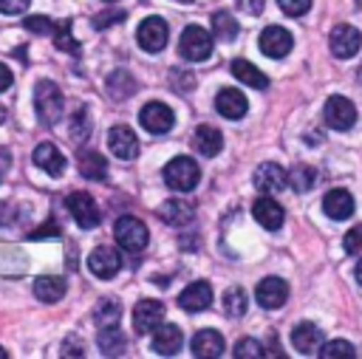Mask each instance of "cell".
Wrapping results in <instances>:
<instances>
[{
    "mask_svg": "<svg viewBox=\"0 0 362 359\" xmlns=\"http://www.w3.org/2000/svg\"><path fill=\"white\" fill-rule=\"evenodd\" d=\"M6 88H11V71L6 65H0V90H6Z\"/></svg>",
    "mask_w": 362,
    "mask_h": 359,
    "instance_id": "obj_46",
    "label": "cell"
},
{
    "mask_svg": "<svg viewBox=\"0 0 362 359\" xmlns=\"http://www.w3.org/2000/svg\"><path fill=\"white\" fill-rule=\"evenodd\" d=\"M189 348H192V356L215 359V356L223 353V336H221L218 331H212V328H204V331H198V334L192 336Z\"/></svg>",
    "mask_w": 362,
    "mask_h": 359,
    "instance_id": "obj_21",
    "label": "cell"
},
{
    "mask_svg": "<svg viewBox=\"0 0 362 359\" xmlns=\"http://www.w3.org/2000/svg\"><path fill=\"white\" fill-rule=\"evenodd\" d=\"M354 277H356V283H359V286H362V260H359V263H356V269H354Z\"/></svg>",
    "mask_w": 362,
    "mask_h": 359,
    "instance_id": "obj_47",
    "label": "cell"
},
{
    "mask_svg": "<svg viewBox=\"0 0 362 359\" xmlns=\"http://www.w3.org/2000/svg\"><path fill=\"white\" fill-rule=\"evenodd\" d=\"M34 164H37L40 170H45L48 175L59 178L62 170H65V155H62L51 141H42V144L34 147Z\"/></svg>",
    "mask_w": 362,
    "mask_h": 359,
    "instance_id": "obj_22",
    "label": "cell"
},
{
    "mask_svg": "<svg viewBox=\"0 0 362 359\" xmlns=\"http://www.w3.org/2000/svg\"><path fill=\"white\" fill-rule=\"evenodd\" d=\"M76 167H79V175L88 181H105L107 178V161L96 150H79Z\"/></svg>",
    "mask_w": 362,
    "mask_h": 359,
    "instance_id": "obj_24",
    "label": "cell"
},
{
    "mask_svg": "<svg viewBox=\"0 0 362 359\" xmlns=\"http://www.w3.org/2000/svg\"><path fill=\"white\" fill-rule=\"evenodd\" d=\"M291 45H294V37L280 25H269L260 34V51L266 57H272V59H283L291 51Z\"/></svg>",
    "mask_w": 362,
    "mask_h": 359,
    "instance_id": "obj_14",
    "label": "cell"
},
{
    "mask_svg": "<svg viewBox=\"0 0 362 359\" xmlns=\"http://www.w3.org/2000/svg\"><path fill=\"white\" fill-rule=\"evenodd\" d=\"M122 20H124V11H102V14L93 17V25L102 31V28H107L110 23H122Z\"/></svg>",
    "mask_w": 362,
    "mask_h": 359,
    "instance_id": "obj_42",
    "label": "cell"
},
{
    "mask_svg": "<svg viewBox=\"0 0 362 359\" xmlns=\"http://www.w3.org/2000/svg\"><path fill=\"white\" fill-rule=\"evenodd\" d=\"M139 122H141V127H144L147 133L161 136V133H170V130H173L175 113H173L164 102H147V105L141 107V113H139Z\"/></svg>",
    "mask_w": 362,
    "mask_h": 359,
    "instance_id": "obj_7",
    "label": "cell"
},
{
    "mask_svg": "<svg viewBox=\"0 0 362 359\" xmlns=\"http://www.w3.org/2000/svg\"><path fill=\"white\" fill-rule=\"evenodd\" d=\"M291 345H294V351H297V353L314 356V353H320V351H322L325 336H322V331H320L314 322H300V325L291 331Z\"/></svg>",
    "mask_w": 362,
    "mask_h": 359,
    "instance_id": "obj_15",
    "label": "cell"
},
{
    "mask_svg": "<svg viewBox=\"0 0 362 359\" xmlns=\"http://www.w3.org/2000/svg\"><path fill=\"white\" fill-rule=\"evenodd\" d=\"M181 345H184V334H181V328L175 322H161L156 328V334H153V351L156 353L173 356V353L181 351Z\"/></svg>",
    "mask_w": 362,
    "mask_h": 359,
    "instance_id": "obj_19",
    "label": "cell"
},
{
    "mask_svg": "<svg viewBox=\"0 0 362 359\" xmlns=\"http://www.w3.org/2000/svg\"><path fill=\"white\" fill-rule=\"evenodd\" d=\"M240 6H243V11H249V14H260L263 11V0H238Z\"/></svg>",
    "mask_w": 362,
    "mask_h": 359,
    "instance_id": "obj_45",
    "label": "cell"
},
{
    "mask_svg": "<svg viewBox=\"0 0 362 359\" xmlns=\"http://www.w3.org/2000/svg\"><path fill=\"white\" fill-rule=\"evenodd\" d=\"M57 235H59V226H57L54 220H48V223H42V226H37L28 237H31V240H42V237H57Z\"/></svg>",
    "mask_w": 362,
    "mask_h": 359,
    "instance_id": "obj_43",
    "label": "cell"
},
{
    "mask_svg": "<svg viewBox=\"0 0 362 359\" xmlns=\"http://www.w3.org/2000/svg\"><path fill=\"white\" fill-rule=\"evenodd\" d=\"M68 209H71L74 220H76L82 229L99 226V206H96V201H93L88 192H74V195L68 198Z\"/></svg>",
    "mask_w": 362,
    "mask_h": 359,
    "instance_id": "obj_16",
    "label": "cell"
},
{
    "mask_svg": "<svg viewBox=\"0 0 362 359\" xmlns=\"http://www.w3.org/2000/svg\"><path fill=\"white\" fill-rule=\"evenodd\" d=\"M34 107H37L40 122L54 127L65 116V96H62V90L51 79H40L34 85Z\"/></svg>",
    "mask_w": 362,
    "mask_h": 359,
    "instance_id": "obj_1",
    "label": "cell"
},
{
    "mask_svg": "<svg viewBox=\"0 0 362 359\" xmlns=\"http://www.w3.org/2000/svg\"><path fill=\"white\" fill-rule=\"evenodd\" d=\"M359 82H362V68H359Z\"/></svg>",
    "mask_w": 362,
    "mask_h": 359,
    "instance_id": "obj_50",
    "label": "cell"
},
{
    "mask_svg": "<svg viewBox=\"0 0 362 359\" xmlns=\"http://www.w3.org/2000/svg\"><path fill=\"white\" fill-rule=\"evenodd\" d=\"M133 90H136V79L127 73V71H113L110 76H107V93L113 96V99H127V96H133Z\"/></svg>",
    "mask_w": 362,
    "mask_h": 359,
    "instance_id": "obj_33",
    "label": "cell"
},
{
    "mask_svg": "<svg viewBox=\"0 0 362 359\" xmlns=\"http://www.w3.org/2000/svg\"><path fill=\"white\" fill-rule=\"evenodd\" d=\"M246 308H249V297H246V291L240 286H232V288L223 291V314L226 317L238 319V317L246 314Z\"/></svg>",
    "mask_w": 362,
    "mask_h": 359,
    "instance_id": "obj_32",
    "label": "cell"
},
{
    "mask_svg": "<svg viewBox=\"0 0 362 359\" xmlns=\"http://www.w3.org/2000/svg\"><path fill=\"white\" fill-rule=\"evenodd\" d=\"M215 110L223 116V119H243L246 116V110H249V102H246V96L238 90V88H223V90H218V96H215Z\"/></svg>",
    "mask_w": 362,
    "mask_h": 359,
    "instance_id": "obj_17",
    "label": "cell"
},
{
    "mask_svg": "<svg viewBox=\"0 0 362 359\" xmlns=\"http://www.w3.org/2000/svg\"><path fill=\"white\" fill-rule=\"evenodd\" d=\"M23 25L28 28V31H34V34H54V20H48V17H42V14H34V17H25L23 20Z\"/></svg>",
    "mask_w": 362,
    "mask_h": 359,
    "instance_id": "obj_39",
    "label": "cell"
},
{
    "mask_svg": "<svg viewBox=\"0 0 362 359\" xmlns=\"http://www.w3.org/2000/svg\"><path fill=\"white\" fill-rule=\"evenodd\" d=\"M252 215H255V220H257L263 229H269V232H274V229L283 226V206H280L272 195H260V198L252 204Z\"/></svg>",
    "mask_w": 362,
    "mask_h": 359,
    "instance_id": "obj_18",
    "label": "cell"
},
{
    "mask_svg": "<svg viewBox=\"0 0 362 359\" xmlns=\"http://www.w3.org/2000/svg\"><path fill=\"white\" fill-rule=\"evenodd\" d=\"M356 351H354V345L351 342H345V339H334V342H325L322 345V351H320V356L322 359H351Z\"/></svg>",
    "mask_w": 362,
    "mask_h": 359,
    "instance_id": "obj_37",
    "label": "cell"
},
{
    "mask_svg": "<svg viewBox=\"0 0 362 359\" xmlns=\"http://www.w3.org/2000/svg\"><path fill=\"white\" fill-rule=\"evenodd\" d=\"M119 317H122V305H119V300H113V297H102L99 305L93 308V322H96L99 328L119 325Z\"/></svg>",
    "mask_w": 362,
    "mask_h": 359,
    "instance_id": "obj_30",
    "label": "cell"
},
{
    "mask_svg": "<svg viewBox=\"0 0 362 359\" xmlns=\"http://www.w3.org/2000/svg\"><path fill=\"white\" fill-rule=\"evenodd\" d=\"M277 6L288 14V17H300L311 8V0H277Z\"/></svg>",
    "mask_w": 362,
    "mask_h": 359,
    "instance_id": "obj_41",
    "label": "cell"
},
{
    "mask_svg": "<svg viewBox=\"0 0 362 359\" xmlns=\"http://www.w3.org/2000/svg\"><path fill=\"white\" fill-rule=\"evenodd\" d=\"M235 359H260L266 351H263V345L257 342V339H252V336H243L238 345H235Z\"/></svg>",
    "mask_w": 362,
    "mask_h": 359,
    "instance_id": "obj_38",
    "label": "cell"
},
{
    "mask_svg": "<svg viewBox=\"0 0 362 359\" xmlns=\"http://www.w3.org/2000/svg\"><path fill=\"white\" fill-rule=\"evenodd\" d=\"M107 147L116 158H124V161L139 155V139L127 124H116L107 130Z\"/></svg>",
    "mask_w": 362,
    "mask_h": 359,
    "instance_id": "obj_12",
    "label": "cell"
},
{
    "mask_svg": "<svg viewBox=\"0 0 362 359\" xmlns=\"http://www.w3.org/2000/svg\"><path fill=\"white\" fill-rule=\"evenodd\" d=\"M164 319V302L158 300H139L133 308V331L136 334H150L161 325Z\"/></svg>",
    "mask_w": 362,
    "mask_h": 359,
    "instance_id": "obj_11",
    "label": "cell"
},
{
    "mask_svg": "<svg viewBox=\"0 0 362 359\" xmlns=\"http://www.w3.org/2000/svg\"><path fill=\"white\" fill-rule=\"evenodd\" d=\"M232 76L235 79H240L243 85H249V88H257V90H263V88H269V79H266V73L263 71H257L252 62H246V59H235L232 62Z\"/></svg>",
    "mask_w": 362,
    "mask_h": 359,
    "instance_id": "obj_29",
    "label": "cell"
},
{
    "mask_svg": "<svg viewBox=\"0 0 362 359\" xmlns=\"http://www.w3.org/2000/svg\"><path fill=\"white\" fill-rule=\"evenodd\" d=\"M164 184L175 192H189L198 187V178H201V167L195 164V158L189 155H175L167 167H164Z\"/></svg>",
    "mask_w": 362,
    "mask_h": 359,
    "instance_id": "obj_2",
    "label": "cell"
},
{
    "mask_svg": "<svg viewBox=\"0 0 362 359\" xmlns=\"http://www.w3.org/2000/svg\"><path fill=\"white\" fill-rule=\"evenodd\" d=\"M158 218L164 223H170V226H187L192 220V206L184 204L181 198H170V201H164L158 206Z\"/></svg>",
    "mask_w": 362,
    "mask_h": 359,
    "instance_id": "obj_27",
    "label": "cell"
},
{
    "mask_svg": "<svg viewBox=\"0 0 362 359\" xmlns=\"http://www.w3.org/2000/svg\"><path fill=\"white\" fill-rule=\"evenodd\" d=\"M167 37H170V28H167V20L153 14V17H144L136 28V40L141 45V51L147 54H158L164 45H167Z\"/></svg>",
    "mask_w": 362,
    "mask_h": 359,
    "instance_id": "obj_5",
    "label": "cell"
},
{
    "mask_svg": "<svg viewBox=\"0 0 362 359\" xmlns=\"http://www.w3.org/2000/svg\"><path fill=\"white\" fill-rule=\"evenodd\" d=\"M342 246L348 254H359L362 252V223H356L345 237H342Z\"/></svg>",
    "mask_w": 362,
    "mask_h": 359,
    "instance_id": "obj_40",
    "label": "cell"
},
{
    "mask_svg": "<svg viewBox=\"0 0 362 359\" xmlns=\"http://www.w3.org/2000/svg\"><path fill=\"white\" fill-rule=\"evenodd\" d=\"M255 187L263 192V195H274V192H283L288 187V172L280 167V164H260L252 175Z\"/></svg>",
    "mask_w": 362,
    "mask_h": 359,
    "instance_id": "obj_13",
    "label": "cell"
},
{
    "mask_svg": "<svg viewBox=\"0 0 362 359\" xmlns=\"http://www.w3.org/2000/svg\"><path fill=\"white\" fill-rule=\"evenodd\" d=\"M322 209L328 218L334 220H345L354 215V198L348 189H331L325 198H322Z\"/></svg>",
    "mask_w": 362,
    "mask_h": 359,
    "instance_id": "obj_25",
    "label": "cell"
},
{
    "mask_svg": "<svg viewBox=\"0 0 362 359\" xmlns=\"http://www.w3.org/2000/svg\"><path fill=\"white\" fill-rule=\"evenodd\" d=\"M322 116H325V124L331 130H351L356 124V107L345 96H328V102L322 107Z\"/></svg>",
    "mask_w": 362,
    "mask_h": 359,
    "instance_id": "obj_6",
    "label": "cell"
},
{
    "mask_svg": "<svg viewBox=\"0 0 362 359\" xmlns=\"http://www.w3.org/2000/svg\"><path fill=\"white\" fill-rule=\"evenodd\" d=\"M255 300L260 302V308L274 311L288 300V283L283 277H263L255 288Z\"/></svg>",
    "mask_w": 362,
    "mask_h": 359,
    "instance_id": "obj_10",
    "label": "cell"
},
{
    "mask_svg": "<svg viewBox=\"0 0 362 359\" xmlns=\"http://www.w3.org/2000/svg\"><path fill=\"white\" fill-rule=\"evenodd\" d=\"M54 40H57V48H59V51H71L74 57L79 54V42L74 40V34H71V23H68V20H62V23L54 28Z\"/></svg>",
    "mask_w": 362,
    "mask_h": 359,
    "instance_id": "obj_36",
    "label": "cell"
},
{
    "mask_svg": "<svg viewBox=\"0 0 362 359\" xmlns=\"http://www.w3.org/2000/svg\"><path fill=\"white\" fill-rule=\"evenodd\" d=\"M6 356H8V353H6V351H3V348H0V359H6Z\"/></svg>",
    "mask_w": 362,
    "mask_h": 359,
    "instance_id": "obj_49",
    "label": "cell"
},
{
    "mask_svg": "<svg viewBox=\"0 0 362 359\" xmlns=\"http://www.w3.org/2000/svg\"><path fill=\"white\" fill-rule=\"evenodd\" d=\"M317 181V172L308 167V164H297L291 172H288V187H294L297 192H308Z\"/></svg>",
    "mask_w": 362,
    "mask_h": 359,
    "instance_id": "obj_35",
    "label": "cell"
},
{
    "mask_svg": "<svg viewBox=\"0 0 362 359\" xmlns=\"http://www.w3.org/2000/svg\"><path fill=\"white\" fill-rule=\"evenodd\" d=\"M209 302H212V286L209 283H204V280H198V283H189L181 294H178V305L184 308V311H204V308H209Z\"/></svg>",
    "mask_w": 362,
    "mask_h": 359,
    "instance_id": "obj_20",
    "label": "cell"
},
{
    "mask_svg": "<svg viewBox=\"0 0 362 359\" xmlns=\"http://www.w3.org/2000/svg\"><path fill=\"white\" fill-rule=\"evenodd\" d=\"M328 45H331V54H334L337 59H351V57L359 51V45H362V34H359V28L342 23V25H337V28L331 31Z\"/></svg>",
    "mask_w": 362,
    "mask_h": 359,
    "instance_id": "obj_8",
    "label": "cell"
},
{
    "mask_svg": "<svg viewBox=\"0 0 362 359\" xmlns=\"http://www.w3.org/2000/svg\"><path fill=\"white\" fill-rule=\"evenodd\" d=\"M178 54L187 62H204L212 54V34L201 25H187L178 40Z\"/></svg>",
    "mask_w": 362,
    "mask_h": 359,
    "instance_id": "obj_3",
    "label": "cell"
},
{
    "mask_svg": "<svg viewBox=\"0 0 362 359\" xmlns=\"http://www.w3.org/2000/svg\"><path fill=\"white\" fill-rule=\"evenodd\" d=\"M212 28H215V37L223 40V42H232L238 37V20L229 11H215L212 14Z\"/></svg>",
    "mask_w": 362,
    "mask_h": 359,
    "instance_id": "obj_34",
    "label": "cell"
},
{
    "mask_svg": "<svg viewBox=\"0 0 362 359\" xmlns=\"http://www.w3.org/2000/svg\"><path fill=\"white\" fill-rule=\"evenodd\" d=\"M105 3H113V0H105Z\"/></svg>",
    "mask_w": 362,
    "mask_h": 359,
    "instance_id": "obj_51",
    "label": "cell"
},
{
    "mask_svg": "<svg viewBox=\"0 0 362 359\" xmlns=\"http://www.w3.org/2000/svg\"><path fill=\"white\" fill-rule=\"evenodd\" d=\"M192 147H195L204 158H212V155L221 153L223 136H221V130H215V127H209V124H198L195 133H192Z\"/></svg>",
    "mask_w": 362,
    "mask_h": 359,
    "instance_id": "obj_23",
    "label": "cell"
},
{
    "mask_svg": "<svg viewBox=\"0 0 362 359\" xmlns=\"http://www.w3.org/2000/svg\"><path fill=\"white\" fill-rule=\"evenodd\" d=\"M124 334L119 331V325H107V328H99V336H96V345L105 356H122L124 353Z\"/></svg>",
    "mask_w": 362,
    "mask_h": 359,
    "instance_id": "obj_28",
    "label": "cell"
},
{
    "mask_svg": "<svg viewBox=\"0 0 362 359\" xmlns=\"http://www.w3.org/2000/svg\"><path fill=\"white\" fill-rule=\"evenodd\" d=\"M90 130H93V124H90V110H88L85 105H79V107L74 110L71 122H68V133H71V139H74L76 144H82V141L90 136Z\"/></svg>",
    "mask_w": 362,
    "mask_h": 359,
    "instance_id": "obj_31",
    "label": "cell"
},
{
    "mask_svg": "<svg viewBox=\"0 0 362 359\" xmlns=\"http://www.w3.org/2000/svg\"><path fill=\"white\" fill-rule=\"evenodd\" d=\"M31 0H0V11L3 14H23L28 8Z\"/></svg>",
    "mask_w": 362,
    "mask_h": 359,
    "instance_id": "obj_44",
    "label": "cell"
},
{
    "mask_svg": "<svg viewBox=\"0 0 362 359\" xmlns=\"http://www.w3.org/2000/svg\"><path fill=\"white\" fill-rule=\"evenodd\" d=\"M113 235H116V243H119L124 252H130V254L141 252V249L147 246V240H150L147 226H144L139 218H133V215H122V218L116 220V226H113Z\"/></svg>",
    "mask_w": 362,
    "mask_h": 359,
    "instance_id": "obj_4",
    "label": "cell"
},
{
    "mask_svg": "<svg viewBox=\"0 0 362 359\" xmlns=\"http://www.w3.org/2000/svg\"><path fill=\"white\" fill-rule=\"evenodd\" d=\"M88 269H90L93 277L110 280V277L122 269V254H119L113 246H96V249L88 254Z\"/></svg>",
    "mask_w": 362,
    "mask_h": 359,
    "instance_id": "obj_9",
    "label": "cell"
},
{
    "mask_svg": "<svg viewBox=\"0 0 362 359\" xmlns=\"http://www.w3.org/2000/svg\"><path fill=\"white\" fill-rule=\"evenodd\" d=\"M65 288H68L65 277H57V274H42L34 280V294L42 302H59L65 297Z\"/></svg>",
    "mask_w": 362,
    "mask_h": 359,
    "instance_id": "obj_26",
    "label": "cell"
},
{
    "mask_svg": "<svg viewBox=\"0 0 362 359\" xmlns=\"http://www.w3.org/2000/svg\"><path fill=\"white\" fill-rule=\"evenodd\" d=\"M3 122H6V107L0 105V124H3Z\"/></svg>",
    "mask_w": 362,
    "mask_h": 359,
    "instance_id": "obj_48",
    "label": "cell"
}]
</instances>
